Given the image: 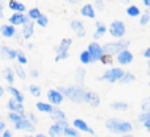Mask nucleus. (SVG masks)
Returning <instances> with one entry per match:
<instances>
[{
	"mask_svg": "<svg viewBox=\"0 0 150 137\" xmlns=\"http://www.w3.org/2000/svg\"><path fill=\"white\" fill-rule=\"evenodd\" d=\"M58 91L63 95V98L66 96V98H69L71 102H74V103H76V104L83 103V98H84L86 90L82 87H79V86H76V87H69V88L59 87Z\"/></svg>",
	"mask_w": 150,
	"mask_h": 137,
	"instance_id": "f257e3e1",
	"label": "nucleus"
},
{
	"mask_svg": "<svg viewBox=\"0 0 150 137\" xmlns=\"http://www.w3.org/2000/svg\"><path fill=\"white\" fill-rule=\"evenodd\" d=\"M105 127L108 128L111 132L113 133H129L130 131L133 129L132 124L128 121H121V120H117V119H109L105 121Z\"/></svg>",
	"mask_w": 150,
	"mask_h": 137,
	"instance_id": "f03ea898",
	"label": "nucleus"
},
{
	"mask_svg": "<svg viewBox=\"0 0 150 137\" xmlns=\"http://www.w3.org/2000/svg\"><path fill=\"white\" fill-rule=\"evenodd\" d=\"M128 46H129V41L120 40V41H116V42H107L104 46H101V50H103V54L111 55L112 57V55L119 54L120 52L125 50Z\"/></svg>",
	"mask_w": 150,
	"mask_h": 137,
	"instance_id": "7ed1b4c3",
	"label": "nucleus"
},
{
	"mask_svg": "<svg viewBox=\"0 0 150 137\" xmlns=\"http://www.w3.org/2000/svg\"><path fill=\"white\" fill-rule=\"evenodd\" d=\"M122 75H124V70L115 67L111 70H107V71L101 75L100 80H107V82H109V83H115V82H119Z\"/></svg>",
	"mask_w": 150,
	"mask_h": 137,
	"instance_id": "20e7f679",
	"label": "nucleus"
},
{
	"mask_svg": "<svg viewBox=\"0 0 150 137\" xmlns=\"http://www.w3.org/2000/svg\"><path fill=\"white\" fill-rule=\"evenodd\" d=\"M109 33L112 37H116V38H121L125 34V25L122 21L120 20H115L113 23L109 25Z\"/></svg>",
	"mask_w": 150,
	"mask_h": 137,
	"instance_id": "39448f33",
	"label": "nucleus"
},
{
	"mask_svg": "<svg viewBox=\"0 0 150 137\" xmlns=\"http://www.w3.org/2000/svg\"><path fill=\"white\" fill-rule=\"evenodd\" d=\"M88 54H90L91 60L93 61H99L100 60V57L103 55V50H101V46L98 44V42H91L90 45H88V49H87Z\"/></svg>",
	"mask_w": 150,
	"mask_h": 137,
	"instance_id": "423d86ee",
	"label": "nucleus"
},
{
	"mask_svg": "<svg viewBox=\"0 0 150 137\" xmlns=\"http://www.w3.org/2000/svg\"><path fill=\"white\" fill-rule=\"evenodd\" d=\"M83 103L90 104L91 107H98L100 104V98L98 94H95L93 91H86L84 98H83Z\"/></svg>",
	"mask_w": 150,
	"mask_h": 137,
	"instance_id": "0eeeda50",
	"label": "nucleus"
},
{
	"mask_svg": "<svg viewBox=\"0 0 150 137\" xmlns=\"http://www.w3.org/2000/svg\"><path fill=\"white\" fill-rule=\"evenodd\" d=\"M47 100L50 102V106H59L63 102V95L58 90H49L47 92Z\"/></svg>",
	"mask_w": 150,
	"mask_h": 137,
	"instance_id": "6e6552de",
	"label": "nucleus"
},
{
	"mask_svg": "<svg viewBox=\"0 0 150 137\" xmlns=\"http://www.w3.org/2000/svg\"><path fill=\"white\" fill-rule=\"evenodd\" d=\"M132 61H133V54L128 49L122 50V52H120L117 54V62L120 65H129V63H132Z\"/></svg>",
	"mask_w": 150,
	"mask_h": 137,
	"instance_id": "1a4fd4ad",
	"label": "nucleus"
},
{
	"mask_svg": "<svg viewBox=\"0 0 150 137\" xmlns=\"http://www.w3.org/2000/svg\"><path fill=\"white\" fill-rule=\"evenodd\" d=\"M70 26L71 29H73V32H75L76 33V37H84L86 36V29H84V25H83L82 21L79 20H73L70 23Z\"/></svg>",
	"mask_w": 150,
	"mask_h": 137,
	"instance_id": "9d476101",
	"label": "nucleus"
},
{
	"mask_svg": "<svg viewBox=\"0 0 150 137\" xmlns=\"http://www.w3.org/2000/svg\"><path fill=\"white\" fill-rule=\"evenodd\" d=\"M15 129L17 131H28V132H34V125L29 121L28 119H21L15 124Z\"/></svg>",
	"mask_w": 150,
	"mask_h": 137,
	"instance_id": "9b49d317",
	"label": "nucleus"
},
{
	"mask_svg": "<svg viewBox=\"0 0 150 137\" xmlns=\"http://www.w3.org/2000/svg\"><path fill=\"white\" fill-rule=\"evenodd\" d=\"M73 125H74V129H79V131H82V132H87V133H90V135H95L93 129H91L87 125V123L83 121L82 119H75L73 121Z\"/></svg>",
	"mask_w": 150,
	"mask_h": 137,
	"instance_id": "f8f14e48",
	"label": "nucleus"
},
{
	"mask_svg": "<svg viewBox=\"0 0 150 137\" xmlns=\"http://www.w3.org/2000/svg\"><path fill=\"white\" fill-rule=\"evenodd\" d=\"M7 107H8V109H9L11 112H15V114H18V115H25V114H24V106H23V103H17V102L13 100V99L8 100Z\"/></svg>",
	"mask_w": 150,
	"mask_h": 137,
	"instance_id": "ddd939ff",
	"label": "nucleus"
},
{
	"mask_svg": "<svg viewBox=\"0 0 150 137\" xmlns=\"http://www.w3.org/2000/svg\"><path fill=\"white\" fill-rule=\"evenodd\" d=\"M17 55V50H13L8 46H0V57L5 60H15Z\"/></svg>",
	"mask_w": 150,
	"mask_h": 137,
	"instance_id": "4468645a",
	"label": "nucleus"
},
{
	"mask_svg": "<svg viewBox=\"0 0 150 137\" xmlns=\"http://www.w3.org/2000/svg\"><path fill=\"white\" fill-rule=\"evenodd\" d=\"M29 18L24 16V13H13L9 17V23L12 25H21V24H26Z\"/></svg>",
	"mask_w": 150,
	"mask_h": 137,
	"instance_id": "2eb2a0df",
	"label": "nucleus"
},
{
	"mask_svg": "<svg viewBox=\"0 0 150 137\" xmlns=\"http://www.w3.org/2000/svg\"><path fill=\"white\" fill-rule=\"evenodd\" d=\"M50 117H52V119L54 120L55 123H58V121H63V120H66V115H65V112H63L62 109L57 108V107H53L52 112H50Z\"/></svg>",
	"mask_w": 150,
	"mask_h": 137,
	"instance_id": "dca6fc26",
	"label": "nucleus"
},
{
	"mask_svg": "<svg viewBox=\"0 0 150 137\" xmlns=\"http://www.w3.org/2000/svg\"><path fill=\"white\" fill-rule=\"evenodd\" d=\"M8 7H9L11 9H12L13 12H16V13H23V12H25V9H26L25 5H24L23 3L17 1V0H9Z\"/></svg>",
	"mask_w": 150,
	"mask_h": 137,
	"instance_id": "f3484780",
	"label": "nucleus"
},
{
	"mask_svg": "<svg viewBox=\"0 0 150 137\" xmlns=\"http://www.w3.org/2000/svg\"><path fill=\"white\" fill-rule=\"evenodd\" d=\"M71 44H73V40L71 38H63L57 49V54L58 53H69V49H70Z\"/></svg>",
	"mask_w": 150,
	"mask_h": 137,
	"instance_id": "a211bd4d",
	"label": "nucleus"
},
{
	"mask_svg": "<svg viewBox=\"0 0 150 137\" xmlns=\"http://www.w3.org/2000/svg\"><path fill=\"white\" fill-rule=\"evenodd\" d=\"M80 13H82V16H86L88 18H95V9L91 4L83 5L82 9H80Z\"/></svg>",
	"mask_w": 150,
	"mask_h": 137,
	"instance_id": "6ab92c4d",
	"label": "nucleus"
},
{
	"mask_svg": "<svg viewBox=\"0 0 150 137\" xmlns=\"http://www.w3.org/2000/svg\"><path fill=\"white\" fill-rule=\"evenodd\" d=\"M7 91L13 96V100H16L17 103H23V102H24L23 94H21L20 91L17 90V88H15V87H12V86H9V87L7 88Z\"/></svg>",
	"mask_w": 150,
	"mask_h": 137,
	"instance_id": "aec40b11",
	"label": "nucleus"
},
{
	"mask_svg": "<svg viewBox=\"0 0 150 137\" xmlns=\"http://www.w3.org/2000/svg\"><path fill=\"white\" fill-rule=\"evenodd\" d=\"M105 32H107V26L104 25L103 23L98 21V23H96V31H95V33H93V38L98 40V38H100V37H103L104 34H105Z\"/></svg>",
	"mask_w": 150,
	"mask_h": 137,
	"instance_id": "412c9836",
	"label": "nucleus"
},
{
	"mask_svg": "<svg viewBox=\"0 0 150 137\" xmlns=\"http://www.w3.org/2000/svg\"><path fill=\"white\" fill-rule=\"evenodd\" d=\"M34 33V24L33 23H26L24 24V28H23V34H24V38H30Z\"/></svg>",
	"mask_w": 150,
	"mask_h": 137,
	"instance_id": "4be33fe9",
	"label": "nucleus"
},
{
	"mask_svg": "<svg viewBox=\"0 0 150 137\" xmlns=\"http://www.w3.org/2000/svg\"><path fill=\"white\" fill-rule=\"evenodd\" d=\"M1 33H3V36L4 37H13L15 36V33H16V29H15V26L13 25H3L1 26Z\"/></svg>",
	"mask_w": 150,
	"mask_h": 137,
	"instance_id": "5701e85b",
	"label": "nucleus"
},
{
	"mask_svg": "<svg viewBox=\"0 0 150 137\" xmlns=\"http://www.w3.org/2000/svg\"><path fill=\"white\" fill-rule=\"evenodd\" d=\"M63 135V129L58 124H53L49 128V136L50 137H59Z\"/></svg>",
	"mask_w": 150,
	"mask_h": 137,
	"instance_id": "b1692460",
	"label": "nucleus"
},
{
	"mask_svg": "<svg viewBox=\"0 0 150 137\" xmlns=\"http://www.w3.org/2000/svg\"><path fill=\"white\" fill-rule=\"evenodd\" d=\"M36 107L40 112H46V114H50L53 109V106H50L49 103H44V102H38L36 104Z\"/></svg>",
	"mask_w": 150,
	"mask_h": 137,
	"instance_id": "393cba45",
	"label": "nucleus"
},
{
	"mask_svg": "<svg viewBox=\"0 0 150 137\" xmlns=\"http://www.w3.org/2000/svg\"><path fill=\"white\" fill-rule=\"evenodd\" d=\"M136 80V77L132 74V72H124V75L121 77V79L119 80L120 83H122V84H127V83H132Z\"/></svg>",
	"mask_w": 150,
	"mask_h": 137,
	"instance_id": "a878e982",
	"label": "nucleus"
},
{
	"mask_svg": "<svg viewBox=\"0 0 150 137\" xmlns=\"http://www.w3.org/2000/svg\"><path fill=\"white\" fill-rule=\"evenodd\" d=\"M84 77H86V70L79 67L76 70V75H75V78H76V83L79 84V87L83 84V82H84Z\"/></svg>",
	"mask_w": 150,
	"mask_h": 137,
	"instance_id": "bb28decb",
	"label": "nucleus"
},
{
	"mask_svg": "<svg viewBox=\"0 0 150 137\" xmlns=\"http://www.w3.org/2000/svg\"><path fill=\"white\" fill-rule=\"evenodd\" d=\"M127 13L128 16H130V17H137V16H140V8L137 7V5H129V7L127 8Z\"/></svg>",
	"mask_w": 150,
	"mask_h": 137,
	"instance_id": "cd10ccee",
	"label": "nucleus"
},
{
	"mask_svg": "<svg viewBox=\"0 0 150 137\" xmlns=\"http://www.w3.org/2000/svg\"><path fill=\"white\" fill-rule=\"evenodd\" d=\"M111 108L116 109V111H125V109H128V104L124 102H115L111 104Z\"/></svg>",
	"mask_w": 150,
	"mask_h": 137,
	"instance_id": "c85d7f7f",
	"label": "nucleus"
},
{
	"mask_svg": "<svg viewBox=\"0 0 150 137\" xmlns=\"http://www.w3.org/2000/svg\"><path fill=\"white\" fill-rule=\"evenodd\" d=\"M25 117H26L25 115H18V114H15V112H9V115H8V119H9L13 124H16L17 121H20L21 119H25Z\"/></svg>",
	"mask_w": 150,
	"mask_h": 137,
	"instance_id": "c756f323",
	"label": "nucleus"
},
{
	"mask_svg": "<svg viewBox=\"0 0 150 137\" xmlns=\"http://www.w3.org/2000/svg\"><path fill=\"white\" fill-rule=\"evenodd\" d=\"M3 74H4V78L7 79L8 83H13V80H15V74H13V70L12 69H9V67L5 69Z\"/></svg>",
	"mask_w": 150,
	"mask_h": 137,
	"instance_id": "7c9ffc66",
	"label": "nucleus"
},
{
	"mask_svg": "<svg viewBox=\"0 0 150 137\" xmlns=\"http://www.w3.org/2000/svg\"><path fill=\"white\" fill-rule=\"evenodd\" d=\"M79 58H80V62H82L83 65H88V63L92 62V60H91V57H90V54H88L87 50H84V52L80 53V57Z\"/></svg>",
	"mask_w": 150,
	"mask_h": 137,
	"instance_id": "2f4dec72",
	"label": "nucleus"
},
{
	"mask_svg": "<svg viewBox=\"0 0 150 137\" xmlns=\"http://www.w3.org/2000/svg\"><path fill=\"white\" fill-rule=\"evenodd\" d=\"M40 16H41V12H40L38 8H32V9H29L28 18H30V20H37Z\"/></svg>",
	"mask_w": 150,
	"mask_h": 137,
	"instance_id": "473e14b6",
	"label": "nucleus"
},
{
	"mask_svg": "<svg viewBox=\"0 0 150 137\" xmlns=\"http://www.w3.org/2000/svg\"><path fill=\"white\" fill-rule=\"evenodd\" d=\"M63 135L67 136V137H80L79 132H76V129L70 128V127H67V128H65V129H63Z\"/></svg>",
	"mask_w": 150,
	"mask_h": 137,
	"instance_id": "72a5a7b5",
	"label": "nucleus"
},
{
	"mask_svg": "<svg viewBox=\"0 0 150 137\" xmlns=\"http://www.w3.org/2000/svg\"><path fill=\"white\" fill-rule=\"evenodd\" d=\"M36 21H37V24H38L40 26H42V28L47 26V24H49V18H47V16H45V15H41Z\"/></svg>",
	"mask_w": 150,
	"mask_h": 137,
	"instance_id": "f704fd0d",
	"label": "nucleus"
},
{
	"mask_svg": "<svg viewBox=\"0 0 150 137\" xmlns=\"http://www.w3.org/2000/svg\"><path fill=\"white\" fill-rule=\"evenodd\" d=\"M29 91H30V94L34 96V98H38V96H41V90H40L38 86L30 84V86H29Z\"/></svg>",
	"mask_w": 150,
	"mask_h": 137,
	"instance_id": "c9c22d12",
	"label": "nucleus"
},
{
	"mask_svg": "<svg viewBox=\"0 0 150 137\" xmlns=\"http://www.w3.org/2000/svg\"><path fill=\"white\" fill-rule=\"evenodd\" d=\"M16 58H17V61H18V65H26V63H28V60H26L25 54H24L23 52H20V50H17Z\"/></svg>",
	"mask_w": 150,
	"mask_h": 137,
	"instance_id": "e433bc0d",
	"label": "nucleus"
},
{
	"mask_svg": "<svg viewBox=\"0 0 150 137\" xmlns=\"http://www.w3.org/2000/svg\"><path fill=\"white\" fill-rule=\"evenodd\" d=\"M13 69H15V72L21 78V79H25V72H24V70L21 69V66L18 65V63H17V65H15V67H13Z\"/></svg>",
	"mask_w": 150,
	"mask_h": 137,
	"instance_id": "4c0bfd02",
	"label": "nucleus"
},
{
	"mask_svg": "<svg viewBox=\"0 0 150 137\" xmlns=\"http://www.w3.org/2000/svg\"><path fill=\"white\" fill-rule=\"evenodd\" d=\"M150 120V112H142L138 117V121L140 123H145V121H149Z\"/></svg>",
	"mask_w": 150,
	"mask_h": 137,
	"instance_id": "58836bf2",
	"label": "nucleus"
},
{
	"mask_svg": "<svg viewBox=\"0 0 150 137\" xmlns=\"http://www.w3.org/2000/svg\"><path fill=\"white\" fill-rule=\"evenodd\" d=\"M100 62H103L104 65H111L112 63V58H111V55H107V54H103L100 57Z\"/></svg>",
	"mask_w": 150,
	"mask_h": 137,
	"instance_id": "ea45409f",
	"label": "nucleus"
},
{
	"mask_svg": "<svg viewBox=\"0 0 150 137\" xmlns=\"http://www.w3.org/2000/svg\"><path fill=\"white\" fill-rule=\"evenodd\" d=\"M149 20H150V16H149V13L146 12V13H144L142 16H141V20H140V24L141 25H146V24L149 23Z\"/></svg>",
	"mask_w": 150,
	"mask_h": 137,
	"instance_id": "a19ab883",
	"label": "nucleus"
},
{
	"mask_svg": "<svg viewBox=\"0 0 150 137\" xmlns=\"http://www.w3.org/2000/svg\"><path fill=\"white\" fill-rule=\"evenodd\" d=\"M95 5H96V9L100 11V12H101V11H104V8H105V7H104V0H96Z\"/></svg>",
	"mask_w": 150,
	"mask_h": 137,
	"instance_id": "79ce46f5",
	"label": "nucleus"
},
{
	"mask_svg": "<svg viewBox=\"0 0 150 137\" xmlns=\"http://www.w3.org/2000/svg\"><path fill=\"white\" fill-rule=\"evenodd\" d=\"M66 58H69V53H58L57 57H55V62L62 61V60H66Z\"/></svg>",
	"mask_w": 150,
	"mask_h": 137,
	"instance_id": "37998d69",
	"label": "nucleus"
},
{
	"mask_svg": "<svg viewBox=\"0 0 150 137\" xmlns=\"http://www.w3.org/2000/svg\"><path fill=\"white\" fill-rule=\"evenodd\" d=\"M28 117H29L28 120H29V121H30L33 125H36V124H37V117L34 116L33 114H29V115H28Z\"/></svg>",
	"mask_w": 150,
	"mask_h": 137,
	"instance_id": "c03bdc74",
	"label": "nucleus"
},
{
	"mask_svg": "<svg viewBox=\"0 0 150 137\" xmlns=\"http://www.w3.org/2000/svg\"><path fill=\"white\" fill-rule=\"evenodd\" d=\"M142 109H144V112H149V99H146V100L144 102Z\"/></svg>",
	"mask_w": 150,
	"mask_h": 137,
	"instance_id": "a18cd8bd",
	"label": "nucleus"
},
{
	"mask_svg": "<svg viewBox=\"0 0 150 137\" xmlns=\"http://www.w3.org/2000/svg\"><path fill=\"white\" fill-rule=\"evenodd\" d=\"M3 137H12V133L5 129V131H3Z\"/></svg>",
	"mask_w": 150,
	"mask_h": 137,
	"instance_id": "49530a36",
	"label": "nucleus"
},
{
	"mask_svg": "<svg viewBox=\"0 0 150 137\" xmlns=\"http://www.w3.org/2000/svg\"><path fill=\"white\" fill-rule=\"evenodd\" d=\"M30 75H32L33 78H37L40 74H38V71H37V70H30Z\"/></svg>",
	"mask_w": 150,
	"mask_h": 137,
	"instance_id": "de8ad7c7",
	"label": "nucleus"
},
{
	"mask_svg": "<svg viewBox=\"0 0 150 137\" xmlns=\"http://www.w3.org/2000/svg\"><path fill=\"white\" fill-rule=\"evenodd\" d=\"M144 55H145V58H150V48L145 50V53H144Z\"/></svg>",
	"mask_w": 150,
	"mask_h": 137,
	"instance_id": "09e8293b",
	"label": "nucleus"
},
{
	"mask_svg": "<svg viewBox=\"0 0 150 137\" xmlns=\"http://www.w3.org/2000/svg\"><path fill=\"white\" fill-rule=\"evenodd\" d=\"M3 131H5V123H3L0 120V132H3Z\"/></svg>",
	"mask_w": 150,
	"mask_h": 137,
	"instance_id": "8fccbe9b",
	"label": "nucleus"
},
{
	"mask_svg": "<svg viewBox=\"0 0 150 137\" xmlns=\"http://www.w3.org/2000/svg\"><path fill=\"white\" fill-rule=\"evenodd\" d=\"M144 125H145L146 131H150V120H149V121H145V123H144Z\"/></svg>",
	"mask_w": 150,
	"mask_h": 137,
	"instance_id": "3c124183",
	"label": "nucleus"
},
{
	"mask_svg": "<svg viewBox=\"0 0 150 137\" xmlns=\"http://www.w3.org/2000/svg\"><path fill=\"white\" fill-rule=\"evenodd\" d=\"M144 4H145V7H150V0H142Z\"/></svg>",
	"mask_w": 150,
	"mask_h": 137,
	"instance_id": "603ef678",
	"label": "nucleus"
},
{
	"mask_svg": "<svg viewBox=\"0 0 150 137\" xmlns=\"http://www.w3.org/2000/svg\"><path fill=\"white\" fill-rule=\"evenodd\" d=\"M3 17V4H1V1H0V18Z\"/></svg>",
	"mask_w": 150,
	"mask_h": 137,
	"instance_id": "864d4df0",
	"label": "nucleus"
},
{
	"mask_svg": "<svg viewBox=\"0 0 150 137\" xmlns=\"http://www.w3.org/2000/svg\"><path fill=\"white\" fill-rule=\"evenodd\" d=\"M3 95H4V88H3L1 86H0V98H1Z\"/></svg>",
	"mask_w": 150,
	"mask_h": 137,
	"instance_id": "5fc2aeb1",
	"label": "nucleus"
},
{
	"mask_svg": "<svg viewBox=\"0 0 150 137\" xmlns=\"http://www.w3.org/2000/svg\"><path fill=\"white\" fill-rule=\"evenodd\" d=\"M122 137H134V136L130 135V133H125V135H122Z\"/></svg>",
	"mask_w": 150,
	"mask_h": 137,
	"instance_id": "6e6d98bb",
	"label": "nucleus"
},
{
	"mask_svg": "<svg viewBox=\"0 0 150 137\" xmlns=\"http://www.w3.org/2000/svg\"><path fill=\"white\" fill-rule=\"evenodd\" d=\"M34 137H47V136H45V135H42V133H38V135H36Z\"/></svg>",
	"mask_w": 150,
	"mask_h": 137,
	"instance_id": "4d7b16f0",
	"label": "nucleus"
},
{
	"mask_svg": "<svg viewBox=\"0 0 150 137\" xmlns=\"http://www.w3.org/2000/svg\"><path fill=\"white\" fill-rule=\"evenodd\" d=\"M67 1H70V3H78L79 0H67Z\"/></svg>",
	"mask_w": 150,
	"mask_h": 137,
	"instance_id": "13d9d810",
	"label": "nucleus"
},
{
	"mask_svg": "<svg viewBox=\"0 0 150 137\" xmlns=\"http://www.w3.org/2000/svg\"><path fill=\"white\" fill-rule=\"evenodd\" d=\"M120 1H124V3H129V0H120Z\"/></svg>",
	"mask_w": 150,
	"mask_h": 137,
	"instance_id": "bf43d9fd",
	"label": "nucleus"
},
{
	"mask_svg": "<svg viewBox=\"0 0 150 137\" xmlns=\"http://www.w3.org/2000/svg\"><path fill=\"white\" fill-rule=\"evenodd\" d=\"M26 137H34V136H26Z\"/></svg>",
	"mask_w": 150,
	"mask_h": 137,
	"instance_id": "052dcab7",
	"label": "nucleus"
},
{
	"mask_svg": "<svg viewBox=\"0 0 150 137\" xmlns=\"http://www.w3.org/2000/svg\"><path fill=\"white\" fill-rule=\"evenodd\" d=\"M0 120H1V119H0Z\"/></svg>",
	"mask_w": 150,
	"mask_h": 137,
	"instance_id": "680f3d73",
	"label": "nucleus"
}]
</instances>
